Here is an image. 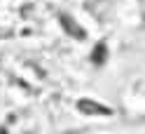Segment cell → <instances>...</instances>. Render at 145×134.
Masks as SVG:
<instances>
[{
    "mask_svg": "<svg viewBox=\"0 0 145 134\" xmlns=\"http://www.w3.org/2000/svg\"><path fill=\"white\" fill-rule=\"evenodd\" d=\"M61 24H63V28H66L72 38H80V40H82L84 35H87L84 28H82V26H77V21L72 19V17H66V14H63V17H61Z\"/></svg>",
    "mask_w": 145,
    "mask_h": 134,
    "instance_id": "cell-2",
    "label": "cell"
},
{
    "mask_svg": "<svg viewBox=\"0 0 145 134\" xmlns=\"http://www.w3.org/2000/svg\"><path fill=\"white\" fill-rule=\"evenodd\" d=\"M77 108L82 111L84 115H112V111L108 108V106H103V104H96V101H91V99L80 101V104H77Z\"/></svg>",
    "mask_w": 145,
    "mask_h": 134,
    "instance_id": "cell-1",
    "label": "cell"
},
{
    "mask_svg": "<svg viewBox=\"0 0 145 134\" xmlns=\"http://www.w3.org/2000/svg\"><path fill=\"white\" fill-rule=\"evenodd\" d=\"M105 45L101 42V45H96V50H94V54H91V59H94V64H101V61H105Z\"/></svg>",
    "mask_w": 145,
    "mask_h": 134,
    "instance_id": "cell-3",
    "label": "cell"
}]
</instances>
